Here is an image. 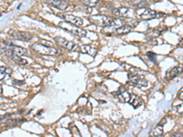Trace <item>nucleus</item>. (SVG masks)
<instances>
[{"label": "nucleus", "mask_w": 183, "mask_h": 137, "mask_svg": "<svg viewBox=\"0 0 183 137\" xmlns=\"http://www.w3.org/2000/svg\"><path fill=\"white\" fill-rule=\"evenodd\" d=\"M31 49L39 54L42 55H52V56H57L59 54V51L55 49L54 47H48V46L42 45L40 43H34L31 46Z\"/></svg>", "instance_id": "f257e3e1"}, {"label": "nucleus", "mask_w": 183, "mask_h": 137, "mask_svg": "<svg viewBox=\"0 0 183 137\" xmlns=\"http://www.w3.org/2000/svg\"><path fill=\"white\" fill-rule=\"evenodd\" d=\"M4 49L6 50V52L8 56L11 54L18 55V56H24L28 53L26 49H23L22 47H18V46H16L14 44L8 43V42L4 43Z\"/></svg>", "instance_id": "f03ea898"}, {"label": "nucleus", "mask_w": 183, "mask_h": 137, "mask_svg": "<svg viewBox=\"0 0 183 137\" xmlns=\"http://www.w3.org/2000/svg\"><path fill=\"white\" fill-rule=\"evenodd\" d=\"M55 41L61 46V47L69 50V51H81V47L76 44H74L73 42L62 38V37H56Z\"/></svg>", "instance_id": "7ed1b4c3"}, {"label": "nucleus", "mask_w": 183, "mask_h": 137, "mask_svg": "<svg viewBox=\"0 0 183 137\" xmlns=\"http://www.w3.org/2000/svg\"><path fill=\"white\" fill-rule=\"evenodd\" d=\"M90 21L99 27H105L108 24H110V22L113 20L112 18L108 17V16H105V15H95V16H91L90 17Z\"/></svg>", "instance_id": "20e7f679"}, {"label": "nucleus", "mask_w": 183, "mask_h": 137, "mask_svg": "<svg viewBox=\"0 0 183 137\" xmlns=\"http://www.w3.org/2000/svg\"><path fill=\"white\" fill-rule=\"evenodd\" d=\"M123 25H125V21L123 19H120V18L113 19L110 22V24H108L107 26L104 27L103 32L105 33V34H114L115 31L116 30V28H120Z\"/></svg>", "instance_id": "39448f33"}, {"label": "nucleus", "mask_w": 183, "mask_h": 137, "mask_svg": "<svg viewBox=\"0 0 183 137\" xmlns=\"http://www.w3.org/2000/svg\"><path fill=\"white\" fill-rule=\"evenodd\" d=\"M127 83L129 85L139 87V88L148 86V81L143 77H139L136 74H129V80H128Z\"/></svg>", "instance_id": "423d86ee"}, {"label": "nucleus", "mask_w": 183, "mask_h": 137, "mask_svg": "<svg viewBox=\"0 0 183 137\" xmlns=\"http://www.w3.org/2000/svg\"><path fill=\"white\" fill-rule=\"evenodd\" d=\"M8 36L11 37L12 38L18 39L21 41H29L32 39L33 36L28 32L24 31H17V30H10L8 32Z\"/></svg>", "instance_id": "0eeeda50"}, {"label": "nucleus", "mask_w": 183, "mask_h": 137, "mask_svg": "<svg viewBox=\"0 0 183 137\" xmlns=\"http://www.w3.org/2000/svg\"><path fill=\"white\" fill-rule=\"evenodd\" d=\"M60 17L64 19L66 22L68 23H71L74 26H77V27H81L82 26L83 24V20L79 18V17H76V16H73V15H70V14H63V15H60Z\"/></svg>", "instance_id": "6e6552de"}, {"label": "nucleus", "mask_w": 183, "mask_h": 137, "mask_svg": "<svg viewBox=\"0 0 183 137\" xmlns=\"http://www.w3.org/2000/svg\"><path fill=\"white\" fill-rule=\"evenodd\" d=\"M47 2L50 6L58 8L62 11H65L69 8L68 3L64 0H47Z\"/></svg>", "instance_id": "1a4fd4ad"}, {"label": "nucleus", "mask_w": 183, "mask_h": 137, "mask_svg": "<svg viewBox=\"0 0 183 137\" xmlns=\"http://www.w3.org/2000/svg\"><path fill=\"white\" fill-rule=\"evenodd\" d=\"M70 27H71V28H67V27H62V28H64V29H66L67 31L72 32L73 35H75V36H77V37H79V38H85V37H86V35H87L86 30H84V29H82V28L77 27V26H76V27H72V26L70 25Z\"/></svg>", "instance_id": "9d476101"}, {"label": "nucleus", "mask_w": 183, "mask_h": 137, "mask_svg": "<svg viewBox=\"0 0 183 137\" xmlns=\"http://www.w3.org/2000/svg\"><path fill=\"white\" fill-rule=\"evenodd\" d=\"M116 96L118 97V99L121 103H128L130 100L131 94L125 88H120V90L116 93Z\"/></svg>", "instance_id": "9b49d317"}, {"label": "nucleus", "mask_w": 183, "mask_h": 137, "mask_svg": "<svg viewBox=\"0 0 183 137\" xmlns=\"http://www.w3.org/2000/svg\"><path fill=\"white\" fill-rule=\"evenodd\" d=\"M180 72H181L180 67H173L166 72V79L167 80H172V79L176 78Z\"/></svg>", "instance_id": "f8f14e48"}, {"label": "nucleus", "mask_w": 183, "mask_h": 137, "mask_svg": "<svg viewBox=\"0 0 183 137\" xmlns=\"http://www.w3.org/2000/svg\"><path fill=\"white\" fill-rule=\"evenodd\" d=\"M128 13H129V9L126 8H118L113 9L112 11V14L118 18H125L128 16Z\"/></svg>", "instance_id": "ddd939ff"}, {"label": "nucleus", "mask_w": 183, "mask_h": 137, "mask_svg": "<svg viewBox=\"0 0 183 137\" xmlns=\"http://www.w3.org/2000/svg\"><path fill=\"white\" fill-rule=\"evenodd\" d=\"M134 108H138L139 106H141L143 104V101L142 99L137 96V95H135V94H131L130 96V100L128 102Z\"/></svg>", "instance_id": "4468645a"}, {"label": "nucleus", "mask_w": 183, "mask_h": 137, "mask_svg": "<svg viewBox=\"0 0 183 137\" xmlns=\"http://www.w3.org/2000/svg\"><path fill=\"white\" fill-rule=\"evenodd\" d=\"M157 16H158V13L156 11L151 10V9H147L140 15V18L143 20H150V19L155 18Z\"/></svg>", "instance_id": "2eb2a0df"}, {"label": "nucleus", "mask_w": 183, "mask_h": 137, "mask_svg": "<svg viewBox=\"0 0 183 137\" xmlns=\"http://www.w3.org/2000/svg\"><path fill=\"white\" fill-rule=\"evenodd\" d=\"M81 51L83 52V53H87L91 56L95 57L97 53V50L93 48L92 46H89V45H83L81 47Z\"/></svg>", "instance_id": "dca6fc26"}, {"label": "nucleus", "mask_w": 183, "mask_h": 137, "mask_svg": "<svg viewBox=\"0 0 183 137\" xmlns=\"http://www.w3.org/2000/svg\"><path fill=\"white\" fill-rule=\"evenodd\" d=\"M132 30V27L130 25H123L120 28H116V30L115 31V34L117 35H125L127 33H129Z\"/></svg>", "instance_id": "f3484780"}, {"label": "nucleus", "mask_w": 183, "mask_h": 137, "mask_svg": "<svg viewBox=\"0 0 183 137\" xmlns=\"http://www.w3.org/2000/svg\"><path fill=\"white\" fill-rule=\"evenodd\" d=\"M9 58H10L16 64H18V65H27V64H28V61H27L25 59L21 58V56H18V55H13V54H11V55H9Z\"/></svg>", "instance_id": "a211bd4d"}, {"label": "nucleus", "mask_w": 183, "mask_h": 137, "mask_svg": "<svg viewBox=\"0 0 183 137\" xmlns=\"http://www.w3.org/2000/svg\"><path fill=\"white\" fill-rule=\"evenodd\" d=\"M150 0H134L132 2V6L134 8H143L144 6H146Z\"/></svg>", "instance_id": "6ab92c4d"}, {"label": "nucleus", "mask_w": 183, "mask_h": 137, "mask_svg": "<svg viewBox=\"0 0 183 137\" xmlns=\"http://www.w3.org/2000/svg\"><path fill=\"white\" fill-rule=\"evenodd\" d=\"M162 133H163V125L159 123L158 125H157L153 129V131L151 132V135H153V136H160V135H162Z\"/></svg>", "instance_id": "aec40b11"}, {"label": "nucleus", "mask_w": 183, "mask_h": 137, "mask_svg": "<svg viewBox=\"0 0 183 137\" xmlns=\"http://www.w3.org/2000/svg\"><path fill=\"white\" fill-rule=\"evenodd\" d=\"M89 7H95L99 4V0H82Z\"/></svg>", "instance_id": "412c9836"}, {"label": "nucleus", "mask_w": 183, "mask_h": 137, "mask_svg": "<svg viewBox=\"0 0 183 137\" xmlns=\"http://www.w3.org/2000/svg\"><path fill=\"white\" fill-rule=\"evenodd\" d=\"M6 67H0V80H3L7 75V71H6Z\"/></svg>", "instance_id": "4be33fe9"}, {"label": "nucleus", "mask_w": 183, "mask_h": 137, "mask_svg": "<svg viewBox=\"0 0 183 137\" xmlns=\"http://www.w3.org/2000/svg\"><path fill=\"white\" fill-rule=\"evenodd\" d=\"M148 35H149L150 37H158V36L160 35V32H159L158 29H151Z\"/></svg>", "instance_id": "5701e85b"}, {"label": "nucleus", "mask_w": 183, "mask_h": 137, "mask_svg": "<svg viewBox=\"0 0 183 137\" xmlns=\"http://www.w3.org/2000/svg\"><path fill=\"white\" fill-rule=\"evenodd\" d=\"M39 43L42 44V45H45V46H48V47H53V44L52 43H51V42H49L47 40H45V39L39 40Z\"/></svg>", "instance_id": "b1692460"}, {"label": "nucleus", "mask_w": 183, "mask_h": 137, "mask_svg": "<svg viewBox=\"0 0 183 137\" xmlns=\"http://www.w3.org/2000/svg\"><path fill=\"white\" fill-rule=\"evenodd\" d=\"M148 56L149 59H151V60H153L155 61V58H156V57H155V54H153V53H151V52H148Z\"/></svg>", "instance_id": "393cba45"}, {"label": "nucleus", "mask_w": 183, "mask_h": 137, "mask_svg": "<svg viewBox=\"0 0 183 137\" xmlns=\"http://www.w3.org/2000/svg\"><path fill=\"white\" fill-rule=\"evenodd\" d=\"M183 99V94H182V89L180 90V100Z\"/></svg>", "instance_id": "a878e982"}, {"label": "nucleus", "mask_w": 183, "mask_h": 137, "mask_svg": "<svg viewBox=\"0 0 183 137\" xmlns=\"http://www.w3.org/2000/svg\"><path fill=\"white\" fill-rule=\"evenodd\" d=\"M4 118H5V117H0V122H1V121H2V120L4 119Z\"/></svg>", "instance_id": "bb28decb"}, {"label": "nucleus", "mask_w": 183, "mask_h": 137, "mask_svg": "<svg viewBox=\"0 0 183 137\" xmlns=\"http://www.w3.org/2000/svg\"><path fill=\"white\" fill-rule=\"evenodd\" d=\"M71 1H78V0H71Z\"/></svg>", "instance_id": "cd10ccee"}]
</instances>
